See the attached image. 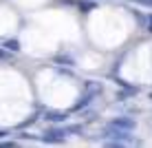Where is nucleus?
Segmentation results:
<instances>
[{
	"mask_svg": "<svg viewBox=\"0 0 152 148\" xmlns=\"http://www.w3.org/2000/svg\"><path fill=\"white\" fill-rule=\"evenodd\" d=\"M64 137H66V130L51 128V130L44 133V141H46V144H57V141H64Z\"/></svg>",
	"mask_w": 152,
	"mask_h": 148,
	"instance_id": "2",
	"label": "nucleus"
},
{
	"mask_svg": "<svg viewBox=\"0 0 152 148\" xmlns=\"http://www.w3.org/2000/svg\"><path fill=\"white\" fill-rule=\"evenodd\" d=\"M104 137L113 139V146H124V141L130 137V130H124V128H117V126L108 124L106 128H104Z\"/></svg>",
	"mask_w": 152,
	"mask_h": 148,
	"instance_id": "1",
	"label": "nucleus"
},
{
	"mask_svg": "<svg viewBox=\"0 0 152 148\" xmlns=\"http://www.w3.org/2000/svg\"><path fill=\"white\" fill-rule=\"evenodd\" d=\"M110 126H117V128H124V130H132L134 121H132V119H126V117H121V119H115V121H110Z\"/></svg>",
	"mask_w": 152,
	"mask_h": 148,
	"instance_id": "3",
	"label": "nucleus"
},
{
	"mask_svg": "<svg viewBox=\"0 0 152 148\" xmlns=\"http://www.w3.org/2000/svg\"><path fill=\"white\" fill-rule=\"evenodd\" d=\"M137 2H141V4H145V7H152V0H137Z\"/></svg>",
	"mask_w": 152,
	"mask_h": 148,
	"instance_id": "6",
	"label": "nucleus"
},
{
	"mask_svg": "<svg viewBox=\"0 0 152 148\" xmlns=\"http://www.w3.org/2000/svg\"><path fill=\"white\" fill-rule=\"evenodd\" d=\"M148 31H150V33H152V15H150V18H148Z\"/></svg>",
	"mask_w": 152,
	"mask_h": 148,
	"instance_id": "7",
	"label": "nucleus"
},
{
	"mask_svg": "<svg viewBox=\"0 0 152 148\" xmlns=\"http://www.w3.org/2000/svg\"><path fill=\"white\" fill-rule=\"evenodd\" d=\"M46 119H51V121H60V119H64V115H62V113H55V110H49V113H46Z\"/></svg>",
	"mask_w": 152,
	"mask_h": 148,
	"instance_id": "5",
	"label": "nucleus"
},
{
	"mask_svg": "<svg viewBox=\"0 0 152 148\" xmlns=\"http://www.w3.org/2000/svg\"><path fill=\"white\" fill-rule=\"evenodd\" d=\"M4 57H7V53H4V51H0V60H4Z\"/></svg>",
	"mask_w": 152,
	"mask_h": 148,
	"instance_id": "8",
	"label": "nucleus"
},
{
	"mask_svg": "<svg viewBox=\"0 0 152 148\" xmlns=\"http://www.w3.org/2000/svg\"><path fill=\"white\" fill-rule=\"evenodd\" d=\"M4 46H7L9 51H13V53H15V51H20V42L18 40H7V42H4Z\"/></svg>",
	"mask_w": 152,
	"mask_h": 148,
	"instance_id": "4",
	"label": "nucleus"
}]
</instances>
